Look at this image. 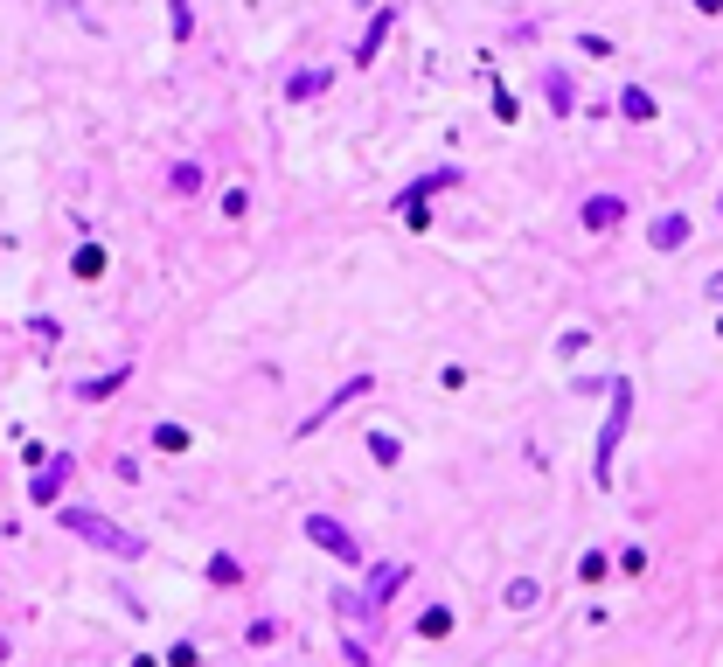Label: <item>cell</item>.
Wrapping results in <instances>:
<instances>
[{
  "label": "cell",
  "instance_id": "obj_1",
  "mask_svg": "<svg viewBox=\"0 0 723 667\" xmlns=\"http://www.w3.org/2000/svg\"><path fill=\"white\" fill-rule=\"evenodd\" d=\"M63 529L84 535V542H91V549H105V556H126V563H133V556H146L140 535L119 529V522H112V515H98V508H63Z\"/></svg>",
  "mask_w": 723,
  "mask_h": 667
},
{
  "label": "cell",
  "instance_id": "obj_2",
  "mask_svg": "<svg viewBox=\"0 0 723 667\" xmlns=\"http://www.w3.org/2000/svg\"><path fill=\"white\" fill-rule=\"evenodd\" d=\"M605 390H612V410H605V431H598V452H591L598 480H612V452H619V438H626V424H633V383H626V376H612Z\"/></svg>",
  "mask_w": 723,
  "mask_h": 667
},
{
  "label": "cell",
  "instance_id": "obj_3",
  "mask_svg": "<svg viewBox=\"0 0 723 667\" xmlns=\"http://www.w3.org/2000/svg\"><path fill=\"white\" fill-rule=\"evenodd\" d=\"M306 542H313V549H327L334 563H369V556H362V542L341 529L334 515H306Z\"/></svg>",
  "mask_w": 723,
  "mask_h": 667
},
{
  "label": "cell",
  "instance_id": "obj_4",
  "mask_svg": "<svg viewBox=\"0 0 723 667\" xmlns=\"http://www.w3.org/2000/svg\"><path fill=\"white\" fill-rule=\"evenodd\" d=\"M404 577H411V563H397V556H383V563H369V584H362V598H369V612H383L397 591H404Z\"/></svg>",
  "mask_w": 723,
  "mask_h": 667
},
{
  "label": "cell",
  "instance_id": "obj_5",
  "mask_svg": "<svg viewBox=\"0 0 723 667\" xmlns=\"http://www.w3.org/2000/svg\"><path fill=\"white\" fill-rule=\"evenodd\" d=\"M70 473H77V452H56L35 480H28V501H63V487H70Z\"/></svg>",
  "mask_w": 723,
  "mask_h": 667
},
{
  "label": "cell",
  "instance_id": "obj_6",
  "mask_svg": "<svg viewBox=\"0 0 723 667\" xmlns=\"http://www.w3.org/2000/svg\"><path fill=\"white\" fill-rule=\"evenodd\" d=\"M689 230H696V223H689L682 209H668V216H654V223H647V244H654V251H682V244H689Z\"/></svg>",
  "mask_w": 723,
  "mask_h": 667
},
{
  "label": "cell",
  "instance_id": "obj_7",
  "mask_svg": "<svg viewBox=\"0 0 723 667\" xmlns=\"http://www.w3.org/2000/svg\"><path fill=\"white\" fill-rule=\"evenodd\" d=\"M327 84H334V70H327V63H306V70H292L286 77V98L292 105H306V98H320Z\"/></svg>",
  "mask_w": 723,
  "mask_h": 667
},
{
  "label": "cell",
  "instance_id": "obj_8",
  "mask_svg": "<svg viewBox=\"0 0 723 667\" xmlns=\"http://www.w3.org/2000/svg\"><path fill=\"white\" fill-rule=\"evenodd\" d=\"M369 390H376V383H369V376H348V383H341V390H334V397L320 403V410H313V417H306V424H299V431H320V424H327V417H334V410H341V403L369 397Z\"/></svg>",
  "mask_w": 723,
  "mask_h": 667
},
{
  "label": "cell",
  "instance_id": "obj_9",
  "mask_svg": "<svg viewBox=\"0 0 723 667\" xmlns=\"http://www.w3.org/2000/svg\"><path fill=\"white\" fill-rule=\"evenodd\" d=\"M390 28H397V7H376V21L362 28V49H355V63H376V49L390 42Z\"/></svg>",
  "mask_w": 723,
  "mask_h": 667
},
{
  "label": "cell",
  "instance_id": "obj_10",
  "mask_svg": "<svg viewBox=\"0 0 723 667\" xmlns=\"http://www.w3.org/2000/svg\"><path fill=\"white\" fill-rule=\"evenodd\" d=\"M612 223H626V202L619 195H584V230H612Z\"/></svg>",
  "mask_w": 723,
  "mask_h": 667
},
{
  "label": "cell",
  "instance_id": "obj_11",
  "mask_svg": "<svg viewBox=\"0 0 723 667\" xmlns=\"http://www.w3.org/2000/svg\"><path fill=\"white\" fill-rule=\"evenodd\" d=\"M126 376H133V362H119V369H105V376H84V383H77V397H84V403H105L119 383H126Z\"/></svg>",
  "mask_w": 723,
  "mask_h": 667
},
{
  "label": "cell",
  "instance_id": "obj_12",
  "mask_svg": "<svg viewBox=\"0 0 723 667\" xmlns=\"http://www.w3.org/2000/svg\"><path fill=\"white\" fill-rule=\"evenodd\" d=\"M459 181H466V167H432V174H425L418 188H404L397 202H425V195H438V188H459Z\"/></svg>",
  "mask_w": 723,
  "mask_h": 667
},
{
  "label": "cell",
  "instance_id": "obj_13",
  "mask_svg": "<svg viewBox=\"0 0 723 667\" xmlns=\"http://www.w3.org/2000/svg\"><path fill=\"white\" fill-rule=\"evenodd\" d=\"M543 98H550V112H578V98H571V70H543Z\"/></svg>",
  "mask_w": 723,
  "mask_h": 667
},
{
  "label": "cell",
  "instance_id": "obj_14",
  "mask_svg": "<svg viewBox=\"0 0 723 667\" xmlns=\"http://www.w3.org/2000/svg\"><path fill=\"white\" fill-rule=\"evenodd\" d=\"M188 445H195V438H188L181 424H153V452H167V459H181Z\"/></svg>",
  "mask_w": 723,
  "mask_h": 667
},
{
  "label": "cell",
  "instance_id": "obj_15",
  "mask_svg": "<svg viewBox=\"0 0 723 667\" xmlns=\"http://www.w3.org/2000/svg\"><path fill=\"white\" fill-rule=\"evenodd\" d=\"M362 445H369V459H376V466H397V459H404V445H397V431H369Z\"/></svg>",
  "mask_w": 723,
  "mask_h": 667
},
{
  "label": "cell",
  "instance_id": "obj_16",
  "mask_svg": "<svg viewBox=\"0 0 723 667\" xmlns=\"http://www.w3.org/2000/svg\"><path fill=\"white\" fill-rule=\"evenodd\" d=\"M619 112H626V119H640V126H647V119H654V98H647V91H640V84H626V91H619Z\"/></svg>",
  "mask_w": 723,
  "mask_h": 667
},
{
  "label": "cell",
  "instance_id": "obj_17",
  "mask_svg": "<svg viewBox=\"0 0 723 667\" xmlns=\"http://www.w3.org/2000/svg\"><path fill=\"white\" fill-rule=\"evenodd\" d=\"M167 181H174L181 195H195V188L209 181V167H202V160H174V174H167Z\"/></svg>",
  "mask_w": 723,
  "mask_h": 667
},
{
  "label": "cell",
  "instance_id": "obj_18",
  "mask_svg": "<svg viewBox=\"0 0 723 667\" xmlns=\"http://www.w3.org/2000/svg\"><path fill=\"white\" fill-rule=\"evenodd\" d=\"M167 21H174V42H188V28H195V0H167Z\"/></svg>",
  "mask_w": 723,
  "mask_h": 667
},
{
  "label": "cell",
  "instance_id": "obj_19",
  "mask_svg": "<svg viewBox=\"0 0 723 667\" xmlns=\"http://www.w3.org/2000/svg\"><path fill=\"white\" fill-rule=\"evenodd\" d=\"M536 598H543V591H536V577H515V584H508V605H515V612H529Z\"/></svg>",
  "mask_w": 723,
  "mask_h": 667
},
{
  "label": "cell",
  "instance_id": "obj_20",
  "mask_svg": "<svg viewBox=\"0 0 723 667\" xmlns=\"http://www.w3.org/2000/svg\"><path fill=\"white\" fill-rule=\"evenodd\" d=\"M334 612H341V619H376L369 598H355V591H334Z\"/></svg>",
  "mask_w": 723,
  "mask_h": 667
},
{
  "label": "cell",
  "instance_id": "obj_21",
  "mask_svg": "<svg viewBox=\"0 0 723 667\" xmlns=\"http://www.w3.org/2000/svg\"><path fill=\"white\" fill-rule=\"evenodd\" d=\"M77 278H98V271H105V251H98V244H84V251H77Z\"/></svg>",
  "mask_w": 723,
  "mask_h": 667
},
{
  "label": "cell",
  "instance_id": "obj_22",
  "mask_svg": "<svg viewBox=\"0 0 723 667\" xmlns=\"http://www.w3.org/2000/svg\"><path fill=\"white\" fill-rule=\"evenodd\" d=\"M209 577H216V584H237V577H244V563H237V556H216V563H209Z\"/></svg>",
  "mask_w": 723,
  "mask_h": 667
},
{
  "label": "cell",
  "instance_id": "obj_23",
  "mask_svg": "<svg viewBox=\"0 0 723 667\" xmlns=\"http://www.w3.org/2000/svg\"><path fill=\"white\" fill-rule=\"evenodd\" d=\"M619 570H626V577H640V570H647V549H640V542H633V549H619Z\"/></svg>",
  "mask_w": 723,
  "mask_h": 667
},
{
  "label": "cell",
  "instance_id": "obj_24",
  "mask_svg": "<svg viewBox=\"0 0 723 667\" xmlns=\"http://www.w3.org/2000/svg\"><path fill=\"white\" fill-rule=\"evenodd\" d=\"M452 633V612H425V640H445Z\"/></svg>",
  "mask_w": 723,
  "mask_h": 667
},
{
  "label": "cell",
  "instance_id": "obj_25",
  "mask_svg": "<svg viewBox=\"0 0 723 667\" xmlns=\"http://www.w3.org/2000/svg\"><path fill=\"white\" fill-rule=\"evenodd\" d=\"M167 667H202V654H195V647H174V654H167Z\"/></svg>",
  "mask_w": 723,
  "mask_h": 667
},
{
  "label": "cell",
  "instance_id": "obj_26",
  "mask_svg": "<svg viewBox=\"0 0 723 667\" xmlns=\"http://www.w3.org/2000/svg\"><path fill=\"white\" fill-rule=\"evenodd\" d=\"M703 292H710V299H717V306H723V271H717V278H710V285H703Z\"/></svg>",
  "mask_w": 723,
  "mask_h": 667
},
{
  "label": "cell",
  "instance_id": "obj_27",
  "mask_svg": "<svg viewBox=\"0 0 723 667\" xmlns=\"http://www.w3.org/2000/svg\"><path fill=\"white\" fill-rule=\"evenodd\" d=\"M0 661H7V633H0Z\"/></svg>",
  "mask_w": 723,
  "mask_h": 667
},
{
  "label": "cell",
  "instance_id": "obj_28",
  "mask_svg": "<svg viewBox=\"0 0 723 667\" xmlns=\"http://www.w3.org/2000/svg\"><path fill=\"white\" fill-rule=\"evenodd\" d=\"M70 7H77V0H70Z\"/></svg>",
  "mask_w": 723,
  "mask_h": 667
}]
</instances>
